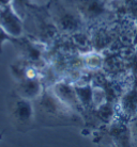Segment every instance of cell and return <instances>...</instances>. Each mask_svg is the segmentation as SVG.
I'll return each instance as SVG.
<instances>
[{
  "mask_svg": "<svg viewBox=\"0 0 137 147\" xmlns=\"http://www.w3.org/2000/svg\"><path fill=\"white\" fill-rule=\"evenodd\" d=\"M92 99H93V107L95 109L103 107L107 103V95L104 88L100 86H93L92 90Z\"/></svg>",
  "mask_w": 137,
  "mask_h": 147,
  "instance_id": "obj_11",
  "label": "cell"
},
{
  "mask_svg": "<svg viewBox=\"0 0 137 147\" xmlns=\"http://www.w3.org/2000/svg\"><path fill=\"white\" fill-rule=\"evenodd\" d=\"M33 103L37 126H80L84 123L80 113L58 99L50 88H45L43 94Z\"/></svg>",
  "mask_w": 137,
  "mask_h": 147,
  "instance_id": "obj_1",
  "label": "cell"
},
{
  "mask_svg": "<svg viewBox=\"0 0 137 147\" xmlns=\"http://www.w3.org/2000/svg\"><path fill=\"white\" fill-rule=\"evenodd\" d=\"M75 91L77 94L78 100L82 105V109H88L90 107H93V99H92V90L93 86L90 84L78 85L74 84Z\"/></svg>",
  "mask_w": 137,
  "mask_h": 147,
  "instance_id": "obj_10",
  "label": "cell"
},
{
  "mask_svg": "<svg viewBox=\"0 0 137 147\" xmlns=\"http://www.w3.org/2000/svg\"><path fill=\"white\" fill-rule=\"evenodd\" d=\"M50 90L58 99L80 113L82 107L78 100L74 84H71V83L63 80L57 81L56 83L52 84V86H50Z\"/></svg>",
  "mask_w": 137,
  "mask_h": 147,
  "instance_id": "obj_7",
  "label": "cell"
},
{
  "mask_svg": "<svg viewBox=\"0 0 137 147\" xmlns=\"http://www.w3.org/2000/svg\"><path fill=\"white\" fill-rule=\"evenodd\" d=\"M3 133H4V131H2V132L0 133V141L2 140V136H3Z\"/></svg>",
  "mask_w": 137,
  "mask_h": 147,
  "instance_id": "obj_14",
  "label": "cell"
},
{
  "mask_svg": "<svg viewBox=\"0 0 137 147\" xmlns=\"http://www.w3.org/2000/svg\"><path fill=\"white\" fill-rule=\"evenodd\" d=\"M82 66L88 70H100L103 68L104 58L100 52L89 51L80 57Z\"/></svg>",
  "mask_w": 137,
  "mask_h": 147,
  "instance_id": "obj_9",
  "label": "cell"
},
{
  "mask_svg": "<svg viewBox=\"0 0 137 147\" xmlns=\"http://www.w3.org/2000/svg\"><path fill=\"white\" fill-rule=\"evenodd\" d=\"M0 26L2 27L12 37L19 38L25 36L26 25L25 20L14 10L12 3L4 4L0 10Z\"/></svg>",
  "mask_w": 137,
  "mask_h": 147,
  "instance_id": "obj_5",
  "label": "cell"
},
{
  "mask_svg": "<svg viewBox=\"0 0 137 147\" xmlns=\"http://www.w3.org/2000/svg\"><path fill=\"white\" fill-rule=\"evenodd\" d=\"M27 16L32 18V24L35 27L37 37L42 43H46L48 40H52L58 34H60L59 30L57 29L52 22L47 4L46 7H37L31 2L28 4Z\"/></svg>",
  "mask_w": 137,
  "mask_h": 147,
  "instance_id": "obj_4",
  "label": "cell"
},
{
  "mask_svg": "<svg viewBox=\"0 0 137 147\" xmlns=\"http://www.w3.org/2000/svg\"><path fill=\"white\" fill-rule=\"evenodd\" d=\"M45 88L42 78H26L16 82L14 91L24 98L34 101L43 94Z\"/></svg>",
  "mask_w": 137,
  "mask_h": 147,
  "instance_id": "obj_8",
  "label": "cell"
},
{
  "mask_svg": "<svg viewBox=\"0 0 137 147\" xmlns=\"http://www.w3.org/2000/svg\"><path fill=\"white\" fill-rule=\"evenodd\" d=\"M84 20H95L106 13L105 0H67Z\"/></svg>",
  "mask_w": 137,
  "mask_h": 147,
  "instance_id": "obj_6",
  "label": "cell"
},
{
  "mask_svg": "<svg viewBox=\"0 0 137 147\" xmlns=\"http://www.w3.org/2000/svg\"><path fill=\"white\" fill-rule=\"evenodd\" d=\"M131 134H132V140H135L137 143V115L132 119L131 123Z\"/></svg>",
  "mask_w": 137,
  "mask_h": 147,
  "instance_id": "obj_13",
  "label": "cell"
},
{
  "mask_svg": "<svg viewBox=\"0 0 137 147\" xmlns=\"http://www.w3.org/2000/svg\"><path fill=\"white\" fill-rule=\"evenodd\" d=\"M7 115L16 130L27 132L37 126L35 109L32 100L19 96L14 90L7 97Z\"/></svg>",
  "mask_w": 137,
  "mask_h": 147,
  "instance_id": "obj_2",
  "label": "cell"
},
{
  "mask_svg": "<svg viewBox=\"0 0 137 147\" xmlns=\"http://www.w3.org/2000/svg\"><path fill=\"white\" fill-rule=\"evenodd\" d=\"M47 7L52 22L60 33H76L82 29L85 20L72 7H67L60 0H49Z\"/></svg>",
  "mask_w": 137,
  "mask_h": 147,
  "instance_id": "obj_3",
  "label": "cell"
},
{
  "mask_svg": "<svg viewBox=\"0 0 137 147\" xmlns=\"http://www.w3.org/2000/svg\"><path fill=\"white\" fill-rule=\"evenodd\" d=\"M17 40H18V38L12 37L2 27L0 26V55L2 53V46L5 42H11L12 44H15Z\"/></svg>",
  "mask_w": 137,
  "mask_h": 147,
  "instance_id": "obj_12",
  "label": "cell"
}]
</instances>
